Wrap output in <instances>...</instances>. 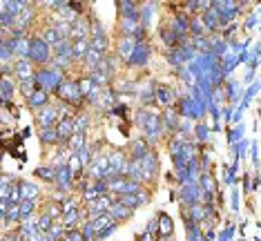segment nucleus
I'll use <instances>...</instances> for the list:
<instances>
[{
    "instance_id": "f257e3e1",
    "label": "nucleus",
    "mask_w": 261,
    "mask_h": 241,
    "mask_svg": "<svg viewBox=\"0 0 261 241\" xmlns=\"http://www.w3.org/2000/svg\"><path fill=\"white\" fill-rule=\"evenodd\" d=\"M65 81V72L54 67H38L34 72V83H36V90H43L45 94H56L58 85Z\"/></svg>"
},
{
    "instance_id": "4be33fe9",
    "label": "nucleus",
    "mask_w": 261,
    "mask_h": 241,
    "mask_svg": "<svg viewBox=\"0 0 261 241\" xmlns=\"http://www.w3.org/2000/svg\"><path fill=\"white\" fill-rule=\"evenodd\" d=\"M156 9H159V3H145V5H141V9H139V22L145 29L152 27L154 16H156Z\"/></svg>"
},
{
    "instance_id": "37998d69",
    "label": "nucleus",
    "mask_w": 261,
    "mask_h": 241,
    "mask_svg": "<svg viewBox=\"0 0 261 241\" xmlns=\"http://www.w3.org/2000/svg\"><path fill=\"white\" fill-rule=\"evenodd\" d=\"M116 201L121 203V205H125L127 210H132V212H134L136 208H141V201H139V195H136V192H134V195H121V197H116Z\"/></svg>"
},
{
    "instance_id": "6e6552de",
    "label": "nucleus",
    "mask_w": 261,
    "mask_h": 241,
    "mask_svg": "<svg viewBox=\"0 0 261 241\" xmlns=\"http://www.w3.org/2000/svg\"><path fill=\"white\" fill-rule=\"evenodd\" d=\"M54 185H56V192H61V195H69V192H72V188H74V174H72V170L67 168V163L56 168Z\"/></svg>"
},
{
    "instance_id": "9d476101",
    "label": "nucleus",
    "mask_w": 261,
    "mask_h": 241,
    "mask_svg": "<svg viewBox=\"0 0 261 241\" xmlns=\"http://www.w3.org/2000/svg\"><path fill=\"white\" fill-rule=\"evenodd\" d=\"M36 123H38V127H56V123H58V110H56V105L47 103L45 108L36 110Z\"/></svg>"
},
{
    "instance_id": "393cba45",
    "label": "nucleus",
    "mask_w": 261,
    "mask_h": 241,
    "mask_svg": "<svg viewBox=\"0 0 261 241\" xmlns=\"http://www.w3.org/2000/svg\"><path fill=\"white\" fill-rule=\"evenodd\" d=\"M7 45L14 56H18V58L29 56V36L27 38H7Z\"/></svg>"
},
{
    "instance_id": "cd10ccee",
    "label": "nucleus",
    "mask_w": 261,
    "mask_h": 241,
    "mask_svg": "<svg viewBox=\"0 0 261 241\" xmlns=\"http://www.w3.org/2000/svg\"><path fill=\"white\" fill-rule=\"evenodd\" d=\"M136 40L134 38H127V36H121L116 43V51H118V61L127 63V58L132 56V49H134Z\"/></svg>"
},
{
    "instance_id": "1a4fd4ad",
    "label": "nucleus",
    "mask_w": 261,
    "mask_h": 241,
    "mask_svg": "<svg viewBox=\"0 0 261 241\" xmlns=\"http://www.w3.org/2000/svg\"><path fill=\"white\" fill-rule=\"evenodd\" d=\"M114 195H103V197H98L96 201H92V203H85V217H90V219H94V217H98V215H108V210H110V205L114 203Z\"/></svg>"
},
{
    "instance_id": "473e14b6",
    "label": "nucleus",
    "mask_w": 261,
    "mask_h": 241,
    "mask_svg": "<svg viewBox=\"0 0 261 241\" xmlns=\"http://www.w3.org/2000/svg\"><path fill=\"white\" fill-rule=\"evenodd\" d=\"M40 38H43V43H45V45H49V49H54V47L63 40V38H61V34H58L51 25H47L43 32H40Z\"/></svg>"
},
{
    "instance_id": "c03bdc74",
    "label": "nucleus",
    "mask_w": 261,
    "mask_h": 241,
    "mask_svg": "<svg viewBox=\"0 0 261 241\" xmlns=\"http://www.w3.org/2000/svg\"><path fill=\"white\" fill-rule=\"evenodd\" d=\"M25 5H27V0H5V11L16 18V16L25 9Z\"/></svg>"
},
{
    "instance_id": "052dcab7",
    "label": "nucleus",
    "mask_w": 261,
    "mask_h": 241,
    "mask_svg": "<svg viewBox=\"0 0 261 241\" xmlns=\"http://www.w3.org/2000/svg\"><path fill=\"white\" fill-rule=\"evenodd\" d=\"M125 112H127V105H118V103H116L114 108L110 110V114H114V116H127Z\"/></svg>"
},
{
    "instance_id": "79ce46f5",
    "label": "nucleus",
    "mask_w": 261,
    "mask_h": 241,
    "mask_svg": "<svg viewBox=\"0 0 261 241\" xmlns=\"http://www.w3.org/2000/svg\"><path fill=\"white\" fill-rule=\"evenodd\" d=\"M43 215H47L51 221H61L63 219V208H61V203H56V201H49L43 208Z\"/></svg>"
},
{
    "instance_id": "412c9836",
    "label": "nucleus",
    "mask_w": 261,
    "mask_h": 241,
    "mask_svg": "<svg viewBox=\"0 0 261 241\" xmlns=\"http://www.w3.org/2000/svg\"><path fill=\"white\" fill-rule=\"evenodd\" d=\"M154 101L165 105V108H170V105L176 101V94L168 85H154Z\"/></svg>"
},
{
    "instance_id": "2eb2a0df",
    "label": "nucleus",
    "mask_w": 261,
    "mask_h": 241,
    "mask_svg": "<svg viewBox=\"0 0 261 241\" xmlns=\"http://www.w3.org/2000/svg\"><path fill=\"white\" fill-rule=\"evenodd\" d=\"M83 38H90V22H87L85 16L76 18L72 25H69V40H83Z\"/></svg>"
},
{
    "instance_id": "0eeeda50",
    "label": "nucleus",
    "mask_w": 261,
    "mask_h": 241,
    "mask_svg": "<svg viewBox=\"0 0 261 241\" xmlns=\"http://www.w3.org/2000/svg\"><path fill=\"white\" fill-rule=\"evenodd\" d=\"M150 56H152V47L147 40H143V43H136L134 49H132V56L127 58V65L129 67H145L147 63H150Z\"/></svg>"
},
{
    "instance_id": "7c9ffc66",
    "label": "nucleus",
    "mask_w": 261,
    "mask_h": 241,
    "mask_svg": "<svg viewBox=\"0 0 261 241\" xmlns=\"http://www.w3.org/2000/svg\"><path fill=\"white\" fill-rule=\"evenodd\" d=\"M47 103H49V94H45L43 90H34L27 96V105L32 110H40V108H45Z\"/></svg>"
},
{
    "instance_id": "7ed1b4c3",
    "label": "nucleus",
    "mask_w": 261,
    "mask_h": 241,
    "mask_svg": "<svg viewBox=\"0 0 261 241\" xmlns=\"http://www.w3.org/2000/svg\"><path fill=\"white\" fill-rule=\"evenodd\" d=\"M29 61H32V65L34 67H47L49 65V61H51V49H49V45H45L43 43V38L40 36H32L29 38Z\"/></svg>"
},
{
    "instance_id": "f3484780",
    "label": "nucleus",
    "mask_w": 261,
    "mask_h": 241,
    "mask_svg": "<svg viewBox=\"0 0 261 241\" xmlns=\"http://www.w3.org/2000/svg\"><path fill=\"white\" fill-rule=\"evenodd\" d=\"M34 72H36V67L32 65V61H29V58H18V61L14 63V69H11V74H14L18 81L34 78Z\"/></svg>"
},
{
    "instance_id": "680f3d73",
    "label": "nucleus",
    "mask_w": 261,
    "mask_h": 241,
    "mask_svg": "<svg viewBox=\"0 0 261 241\" xmlns=\"http://www.w3.org/2000/svg\"><path fill=\"white\" fill-rule=\"evenodd\" d=\"M197 139L199 141L207 139V125H203V123H199V125H197Z\"/></svg>"
},
{
    "instance_id": "20e7f679",
    "label": "nucleus",
    "mask_w": 261,
    "mask_h": 241,
    "mask_svg": "<svg viewBox=\"0 0 261 241\" xmlns=\"http://www.w3.org/2000/svg\"><path fill=\"white\" fill-rule=\"evenodd\" d=\"M212 9L217 11V16H219V22L221 25H225V22H232L237 16L241 14V3H232V0H212Z\"/></svg>"
},
{
    "instance_id": "4468645a",
    "label": "nucleus",
    "mask_w": 261,
    "mask_h": 241,
    "mask_svg": "<svg viewBox=\"0 0 261 241\" xmlns=\"http://www.w3.org/2000/svg\"><path fill=\"white\" fill-rule=\"evenodd\" d=\"M34 16H36V7H34V3H27L25 9H22L20 14L14 18V27H11V29H20V32H27V29L32 27Z\"/></svg>"
},
{
    "instance_id": "2f4dec72",
    "label": "nucleus",
    "mask_w": 261,
    "mask_h": 241,
    "mask_svg": "<svg viewBox=\"0 0 261 241\" xmlns=\"http://www.w3.org/2000/svg\"><path fill=\"white\" fill-rule=\"evenodd\" d=\"M14 92H16L14 76H3V78H0V96H3V101L9 103V98L14 96Z\"/></svg>"
},
{
    "instance_id": "c9c22d12",
    "label": "nucleus",
    "mask_w": 261,
    "mask_h": 241,
    "mask_svg": "<svg viewBox=\"0 0 261 241\" xmlns=\"http://www.w3.org/2000/svg\"><path fill=\"white\" fill-rule=\"evenodd\" d=\"M139 25H141L139 20H132V18H118V34H121V36L132 38V36H134V32H136V27H139Z\"/></svg>"
},
{
    "instance_id": "3c124183",
    "label": "nucleus",
    "mask_w": 261,
    "mask_h": 241,
    "mask_svg": "<svg viewBox=\"0 0 261 241\" xmlns=\"http://www.w3.org/2000/svg\"><path fill=\"white\" fill-rule=\"evenodd\" d=\"M18 208H20V221H25L36 212V201H20Z\"/></svg>"
},
{
    "instance_id": "a19ab883",
    "label": "nucleus",
    "mask_w": 261,
    "mask_h": 241,
    "mask_svg": "<svg viewBox=\"0 0 261 241\" xmlns=\"http://www.w3.org/2000/svg\"><path fill=\"white\" fill-rule=\"evenodd\" d=\"M90 49H96L103 56H108V51H110V38L108 36H94V38H90Z\"/></svg>"
},
{
    "instance_id": "a18cd8bd",
    "label": "nucleus",
    "mask_w": 261,
    "mask_h": 241,
    "mask_svg": "<svg viewBox=\"0 0 261 241\" xmlns=\"http://www.w3.org/2000/svg\"><path fill=\"white\" fill-rule=\"evenodd\" d=\"M85 143H87V134H72L65 148H67L69 152H79V150H81Z\"/></svg>"
},
{
    "instance_id": "9b49d317",
    "label": "nucleus",
    "mask_w": 261,
    "mask_h": 241,
    "mask_svg": "<svg viewBox=\"0 0 261 241\" xmlns=\"http://www.w3.org/2000/svg\"><path fill=\"white\" fill-rule=\"evenodd\" d=\"M127 154L121 150H114L108 154V163H110V172L112 176H125V168H127Z\"/></svg>"
},
{
    "instance_id": "69168bd1",
    "label": "nucleus",
    "mask_w": 261,
    "mask_h": 241,
    "mask_svg": "<svg viewBox=\"0 0 261 241\" xmlns=\"http://www.w3.org/2000/svg\"><path fill=\"white\" fill-rule=\"evenodd\" d=\"M147 114H150L147 110H139V112H136V123H139V125H143L145 119H147Z\"/></svg>"
},
{
    "instance_id": "a878e982",
    "label": "nucleus",
    "mask_w": 261,
    "mask_h": 241,
    "mask_svg": "<svg viewBox=\"0 0 261 241\" xmlns=\"http://www.w3.org/2000/svg\"><path fill=\"white\" fill-rule=\"evenodd\" d=\"M18 190H20V199H22V201H36V199L40 197V185L32 183V181H20Z\"/></svg>"
},
{
    "instance_id": "bb28decb",
    "label": "nucleus",
    "mask_w": 261,
    "mask_h": 241,
    "mask_svg": "<svg viewBox=\"0 0 261 241\" xmlns=\"http://www.w3.org/2000/svg\"><path fill=\"white\" fill-rule=\"evenodd\" d=\"M108 215L112 217V221H116V223H123V221H127V219H132V210H127L125 205H121L114 199V203L110 205V210H108Z\"/></svg>"
},
{
    "instance_id": "338daca9",
    "label": "nucleus",
    "mask_w": 261,
    "mask_h": 241,
    "mask_svg": "<svg viewBox=\"0 0 261 241\" xmlns=\"http://www.w3.org/2000/svg\"><path fill=\"white\" fill-rule=\"evenodd\" d=\"M0 241H20V239L16 237V232H11V234H5V237H0Z\"/></svg>"
},
{
    "instance_id": "58836bf2",
    "label": "nucleus",
    "mask_w": 261,
    "mask_h": 241,
    "mask_svg": "<svg viewBox=\"0 0 261 241\" xmlns=\"http://www.w3.org/2000/svg\"><path fill=\"white\" fill-rule=\"evenodd\" d=\"M38 139H40V143H43V145H58L56 127H40Z\"/></svg>"
},
{
    "instance_id": "c756f323",
    "label": "nucleus",
    "mask_w": 261,
    "mask_h": 241,
    "mask_svg": "<svg viewBox=\"0 0 261 241\" xmlns=\"http://www.w3.org/2000/svg\"><path fill=\"white\" fill-rule=\"evenodd\" d=\"M201 22H203L205 32H217V29L221 27V22H219V16H217V11L212 9V5L203 11V18H201Z\"/></svg>"
},
{
    "instance_id": "aec40b11",
    "label": "nucleus",
    "mask_w": 261,
    "mask_h": 241,
    "mask_svg": "<svg viewBox=\"0 0 261 241\" xmlns=\"http://www.w3.org/2000/svg\"><path fill=\"white\" fill-rule=\"evenodd\" d=\"M116 103H118V94H116V90H114V85H110V87H105V90H100V96H98L96 108L110 112Z\"/></svg>"
},
{
    "instance_id": "603ef678",
    "label": "nucleus",
    "mask_w": 261,
    "mask_h": 241,
    "mask_svg": "<svg viewBox=\"0 0 261 241\" xmlns=\"http://www.w3.org/2000/svg\"><path fill=\"white\" fill-rule=\"evenodd\" d=\"M51 226H54V221H51L47 215H40L38 219H36V228H38V232L43 234V237H45V234L51 230Z\"/></svg>"
},
{
    "instance_id": "f704fd0d",
    "label": "nucleus",
    "mask_w": 261,
    "mask_h": 241,
    "mask_svg": "<svg viewBox=\"0 0 261 241\" xmlns=\"http://www.w3.org/2000/svg\"><path fill=\"white\" fill-rule=\"evenodd\" d=\"M87 49H90V38H83V40H74L72 43V56L76 63H83V58H85Z\"/></svg>"
},
{
    "instance_id": "39448f33",
    "label": "nucleus",
    "mask_w": 261,
    "mask_h": 241,
    "mask_svg": "<svg viewBox=\"0 0 261 241\" xmlns=\"http://www.w3.org/2000/svg\"><path fill=\"white\" fill-rule=\"evenodd\" d=\"M143 132H145V141L147 143H154V141H159L163 137V125H161V114L159 112H150L147 114V119L143 125Z\"/></svg>"
},
{
    "instance_id": "4d7b16f0",
    "label": "nucleus",
    "mask_w": 261,
    "mask_h": 241,
    "mask_svg": "<svg viewBox=\"0 0 261 241\" xmlns=\"http://www.w3.org/2000/svg\"><path fill=\"white\" fill-rule=\"evenodd\" d=\"M63 234H65V226L61 221H54V226H51V230L45 234V237H49V239H56V241H61L63 239Z\"/></svg>"
},
{
    "instance_id": "0e129e2a",
    "label": "nucleus",
    "mask_w": 261,
    "mask_h": 241,
    "mask_svg": "<svg viewBox=\"0 0 261 241\" xmlns=\"http://www.w3.org/2000/svg\"><path fill=\"white\" fill-rule=\"evenodd\" d=\"M232 237H234V226H230L228 230L221 232V239H219V241H232Z\"/></svg>"
},
{
    "instance_id": "de8ad7c7",
    "label": "nucleus",
    "mask_w": 261,
    "mask_h": 241,
    "mask_svg": "<svg viewBox=\"0 0 261 241\" xmlns=\"http://www.w3.org/2000/svg\"><path fill=\"white\" fill-rule=\"evenodd\" d=\"M90 221H92V228H94V232H96V234H98L100 230H105L110 223H114L110 215H98V217H94V219H90Z\"/></svg>"
},
{
    "instance_id": "09e8293b",
    "label": "nucleus",
    "mask_w": 261,
    "mask_h": 241,
    "mask_svg": "<svg viewBox=\"0 0 261 241\" xmlns=\"http://www.w3.org/2000/svg\"><path fill=\"white\" fill-rule=\"evenodd\" d=\"M87 22H90V38H94V36H108V34H105V25H103V22H100L98 18L90 16V18H87Z\"/></svg>"
},
{
    "instance_id": "e433bc0d",
    "label": "nucleus",
    "mask_w": 261,
    "mask_h": 241,
    "mask_svg": "<svg viewBox=\"0 0 261 241\" xmlns=\"http://www.w3.org/2000/svg\"><path fill=\"white\" fill-rule=\"evenodd\" d=\"M100 61H103V54H100V51H96V49H87L85 58H83V65H85L87 72H92V69H96V67H98V63H100Z\"/></svg>"
},
{
    "instance_id": "a211bd4d",
    "label": "nucleus",
    "mask_w": 261,
    "mask_h": 241,
    "mask_svg": "<svg viewBox=\"0 0 261 241\" xmlns=\"http://www.w3.org/2000/svg\"><path fill=\"white\" fill-rule=\"evenodd\" d=\"M56 134H58V145L65 148L69 137L74 134V119H58L56 123Z\"/></svg>"
},
{
    "instance_id": "49530a36",
    "label": "nucleus",
    "mask_w": 261,
    "mask_h": 241,
    "mask_svg": "<svg viewBox=\"0 0 261 241\" xmlns=\"http://www.w3.org/2000/svg\"><path fill=\"white\" fill-rule=\"evenodd\" d=\"M14 223H20V208H18V203H11L7 208V215H5V226H14Z\"/></svg>"
},
{
    "instance_id": "b1692460",
    "label": "nucleus",
    "mask_w": 261,
    "mask_h": 241,
    "mask_svg": "<svg viewBox=\"0 0 261 241\" xmlns=\"http://www.w3.org/2000/svg\"><path fill=\"white\" fill-rule=\"evenodd\" d=\"M172 232H174V223H172V219L165 212H159V217H156V234L161 239H170Z\"/></svg>"
},
{
    "instance_id": "8fccbe9b",
    "label": "nucleus",
    "mask_w": 261,
    "mask_h": 241,
    "mask_svg": "<svg viewBox=\"0 0 261 241\" xmlns=\"http://www.w3.org/2000/svg\"><path fill=\"white\" fill-rule=\"evenodd\" d=\"M114 90H116V94H123V92L132 94V92L139 90V85H136L132 78H121V81H118V85L114 87Z\"/></svg>"
},
{
    "instance_id": "423d86ee",
    "label": "nucleus",
    "mask_w": 261,
    "mask_h": 241,
    "mask_svg": "<svg viewBox=\"0 0 261 241\" xmlns=\"http://www.w3.org/2000/svg\"><path fill=\"white\" fill-rule=\"evenodd\" d=\"M108 188H110V195L121 197V195H134V192H139L143 185L134 183V181L125 179V176H114V179L108 181Z\"/></svg>"
},
{
    "instance_id": "bf43d9fd",
    "label": "nucleus",
    "mask_w": 261,
    "mask_h": 241,
    "mask_svg": "<svg viewBox=\"0 0 261 241\" xmlns=\"http://www.w3.org/2000/svg\"><path fill=\"white\" fill-rule=\"evenodd\" d=\"M61 241H85V237H83V232L76 228V230H67V232H65Z\"/></svg>"
},
{
    "instance_id": "4c0bfd02",
    "label": "nucleus",
    "mask_w": 261,
    "mask_h": 241,
    "mask_svg": "<svg viewBox=\"0 0 261 241\" xmlns=\"http://www.w3.org/2000/svg\"><path fill=\"white\" fill-rule=\"evenodd\" d=\"M87 127H90V114L79 112L74 116V134H87Z\"/></svg>"
},
{
    "instance_id": "dca6fc26",
    "label": "nucleus",
    "mask_w": 261,
    "mask_h": 241,
    "mask_svg": "<svg viewBox=\"0 0 261 241\" xmlns=\"http://www.w3.org/2000/svg\"><path fill=\"white\" fill-rule=\"evenodd\" d=\"M152 152L150 148V143H147L145 139H134L132 143H129V148H127V158H132V161H141V158H145L147 154Z\"/></svg>"
},
{
    "instance_id": "6e6d98bb",
    "label": "nucleus",
    "mask_w": 261,
    "mask_h": 241,
    "mask_svg": "<svg viewBox=\"0 0 261 241\" xmlns=\"http://www.w3.org/2000/svg\"><path fill=\"white\" fill-rule=\"evenodd\" d=\"M20 90V94L22 96H29V94H32L34 90H36V83H34V78H27V81H18V85H16Z\"/></svg>"
},
{
    "instance_id": "ddd939ff",
    "label": "nucleus",
    "mask_w": 261,
    "mask_h": 241,
    "mask_svg": "<svg viewBox=\"0 0 261 241\" xmlns=\"http://www.w3.org/2000/svg\"><path fill=\"white\" fill-rule=\"evenodd\" d=\"M141 170H143V176H145V183H152L154 179H156V174H159V156H156V152H150L145 158H141Z\"/></svg>"
},
{
    "instance_id": "ea45409f",
    "label": "nucleus",
    "mask_w": 261,
    "mask_h": 241,
    "mask_svg": "<svg viewBox=\"0 0 261 241\" xmlns=\"http://www.w3.org/2000/svg\"><path fill=\"white\" fill-rule=\"evenodd\" d=\"M34 176H38V179L45 181V183H54L56 168H54V166H40V168L34 170Z\"/></svg>"
},
{
    "instance_id": "6ab92c4d",
    "label": "nucleus",
    "mask_w": 261,
    "mask_h": 241,
    "mask_svg": "<svg viewBox=\"0 0 261 241\" xmlns=\"http://www.w3.org/2000/svg\"><path fill=\"white\" fill-rule=\"evenodd\" d=\"M116 7H118V16H121V18L139 20V9H141L139 3H134V0H118Z\"/></svg>"
},
{
    "instance_id": "f8f14e48",
    "label": "nucleus",
    "mask_w": 261,
    "mask_h": 241,
    "mask_svg": "<svg viewBox=\"0 0 261 241\" xmlns=\"http://www.w3.org/2000/svg\"><path fill=\"white\" fill-rule=\"evenodd\" d=\"M181 201L186 205H199L201 203V190L197 181H183L181 183Z\"/></svg>"
},
{
    "instance_id": "f03ea898",
    "label": "nucleus",
    "mask_w": 261,
    "mask_h": 241,
    "mask_svg": "<svg viewBox=\"0 0 261 241\" xmlns=\"http://www.w3.org/2000/svg\"><path fill=\"white\" fill-rule=\"evenodd\" d=\"M56 96L61 98V103L69 105V108H74V110L83 108V96H81L79 81L76 78H67V76H65V81L58 85V90H56Z\"/></svg>"
},
{
    "instance_id": "864d4df0",
    "label": "nucleus",
    "mask_w": 261,
    "mask_h": 241,
    "mask_svg": "<svg viewBox=\"0 0 261 241\" xmlns=\"http://www.w3.org/2000/svg\"><path fill=\"white\" fill-rule=\"evenodd\" d=\"M98 197H100V195L96 192V188H94L92 183H90V185L85 188V190L81 192V201H83V203H92V201H96Z\"/></svg>"
},
{
    "instance_id": "5fc2aeb1",
    "label": "nucleus",
    "mask_w": 261,
    "mask_h": 241,
    "mask_svg": "<svg viewBox=\"0 0 261 241\" xmlns=\"http://www.w3.org/2000/svg\"><path fill=\"white\" fill-rule=\"evenodd\" d=\"M79 154V158H81V163H83V168H87L92 163V158H94V154H92V150H90V143H85L83 148L76 152Z\"/></svg>"
},
{
    "instance_id": "c85d7f7f",
    "label": "nucleus",
    "mask_w": 261,
    "mask_h": 241,
    "mask_svg": "<svg viewBox=\"0 0 261 241\" xmlns=\"http://www.w3.org/2000/svg\"><path fill=\"white\" fill-rule=\"evenodd\" d=\"M179 114L176 112H172L170 108L161 114V125H163V132H176L179 130Z\"/></svg>"
},
{
    "instance_id": "13d9d810",
    "label": "nucleus",
    "mask_w": 261,
    "mask_h": 241,
    "mask_svg": "<svg viewBox=\"0 0 261 241\" xmlns=\"http://www.w3.org/2000/svg\"><path fill=\"white\" fill-rule=\"evenodd\" d=\"M11 58H14V54L7 45V38H0V63H9Z\"/></svg>"
},
{
    "instance_id": "72a5a7b5",
    "label": "nucleus",
    "mask_w": 261,
    "mask_h": 241,
    "mask_svg": "<svg viewBox=\"0 0 261 241\" xmlns=\"http://www.w3.org/2000/svg\"><path fill=\"white\" fill-rule=\"evenodd\" d=\"M139 101L141 105H143V110L147 108V105H156V101H154V83H147L143 87H139Z\"/></svg>"
},
{
    "instance_id": "5701e85b",
    "label": "nucleus",
    "mask_w": 261,
    "mask_h": 241,
    "mask_svg": "<svg viewBox=\"0 0 261 241\" xmlns=\"http://www.w3.org/2000/svg\"><path fill=\"white\" fill-rule=\"evenodd\" d=\"M188 25H190V16L188 14H181V11H179V14H174V20L170 22V29L179 38L186 40V36H188Z\"/></svg>"
},
{
    "instance_id": "e2e57ef3",
    "label": "nucleus",
    "mask_w": 261,
    "mask_h": 241,
    "mask_svg": "<svg viewBox=\"0 0 261 241\" xmlns=\"http://www.w3.org/2000/svg\"><path fill=\"white\" fill-rule=\"evenodd\" d=\"M136 195H139V201H141V205H145V203H150V192L145 190V188H141L139 192H136Z\"/></svg>"
}]
</instances>
